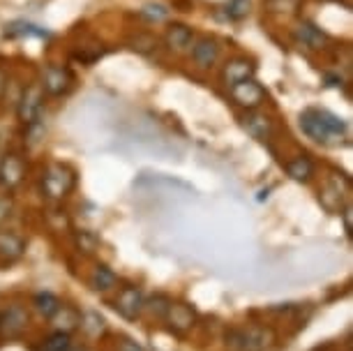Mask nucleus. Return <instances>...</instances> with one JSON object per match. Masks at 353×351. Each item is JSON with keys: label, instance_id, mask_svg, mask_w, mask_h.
<instances>
[{"label": "nucleus", "instance_id": "1", "mask_svg": "<svg viewBox=\"0 0 353 351\" xmlns=\"http://www.w3.org/2000/svg\"><path fill=\"white\" fill-rule=\"evenodd\" d=\"M301 130L319 143H335L346 134V123L328 109H305L301 114Z\"/></svg>", "mask_w": 353, "mask_h": 351}, {"label": "nucleus", "instance_id": "2", "mask_svg": "<svg viewBox=\"0 0 353 351\" xmlns=\"http://www.w3.org/2000/svg\"><path fill=\"white\" fill-rule=\"evenodd\" d=\"M272 340H275L272 330L259 328V326L238 328L226 335V342H229L231 347H236L238 351H265L272 344Z\"/></svg>", "mask_w": 353, "mask_h": 351}, {"label": "nucleus", "instance_id": "3", "mask_svg": "<svg viewBox=\"0 0 353 351\" xmlns=\"http://www.w3.org/2000/svg\"><path fill=\"white\" fill-rule=\"evenodd\" d=\"M42 109H44V90L39 83H30L28 88H23L21 97L17 102V116L26 128L35 125L42 116Z\"/></svg>", "mask_w": 353, "mask_h": 351}, {"label": "nucleus", "instance_id": "4", "mask_svg": "<svg viewBox=\"0 0 353 351\" xmlns=\"http://www.w3.org/2000/svg\"><path fill=\"white\" fill-rule=\"evenodd\" d=\"M74 188V174L63 164H51L42 176V190L49 199H65Z\"/></svg>", "mask_w": 353, "mask_h": 351}, {"label": "nucleus", "instance_id": "5", "mask_svg": "<svg viewBox=\"0 0 353 351\" xmlns=\"http://www.w3.org/2000/svg\"><path fill=\"white\" fill-rule=\"evenodd\" d=\"M229 95L238 107H243L248 111H254L265 102V88L256 81V79H248V81L231 86Z\"/></svg>", "mask_w": 353, "mask_h": 351}, {"label": "nucleus", "instance_id": "6", "mask_svg": "<svg viewBox=\"0 0 353 351\" xmlns=\"http://www.w3.org/2000/svg\"><path fill=\"white\" fill-rule=\"evenodd\" d=\"M26 326H28V312L21 305H10L0 314V337L3 340H17V337H21Z\"/></svg>", "mask_w": 353, "mask_h": 351}, {"label": "nucleus", "instance_id": "7", "mask_svg": "<svg viewBox=\"0 0 353 351\" xmlns=\"http://www.w3.org/2000/svg\"><path fill=\"white\" fill-rule=\"evenodd\" d=\"M72 72L63 65H46L44 68V74H42V90L49 92V95H63L72 88Z\"/></svg>", "mask_w": 353, "mask_h": 351}, {"label": "nucleus", "instance_id": "8", "mask_svg": "<svg viewBox=\"0 0 353 351\" xmlns=\"http://www.w3.org/2000/svg\"><path fill=\"white\" fill-rule=\"evenodd\" d=\"M190 56H192V61H194V65L199 70H212L215 68V63L219 61V42L212 37L196 39L190 49Z\"/></svg>", "mask_w": 353, "mask_h": 351}, {"label": "nucleus", "instance_id": "9", "mask_svg": "<svg viewBox=\"0 0 353 351\" xmlns=\"http://www.w3.org/2000/svg\"><path fill=\"white\" fill-rule=\"evenodd\" d=\"M164 44H166V49H169L171 54L185 56V54H190L192 44H194V32H192L190 26L173 23V26H169V30H166Z\"/></svg>", "mask_w": 353, "mask_h": 351}, {"label": "nucleus", "instance_id": "10", "mask_svg": "<svg viewBox=\"0 0 353 351\" xmlns=\"http://www.w3.org/2000/svg\"><path fill=\"white\" fill-rule=\"evenodd\" d=\"M113 305H116V310L125 319H137V317L141 314L145 301H143V294L137 287H125L121 294H118Z\"/></svg>", "mask_w": 353, "mask_h": 351}, {"label": "nucleus", "instance_id": "11", "mask_svg": "<svg viewBox=\"0 0 353 351\" xmlns=\"http://www.w3.org/2000/svg\"><path fill=\"white\" fill-rule=\"evenodd\" d=\"M254 72L256 68L252 65V61L248 58H233L224 65L222 70V81L226 88H231V86L241 83V81H248V79H254Z\"/></svg>", "mask_w": 353, "mask_h": 351}, {"label": "nucleus", "instance_id": "12", "mask_svg": "<svg viewBox=\"0 0 353 351\" xmlns=\"http://www.w3.org/2000/svg\"><path fill=\"white\" fill-rule=\"evenodd\" d=\"M23 176H26V167L21 157L14 153L5 155L3 162H0V185L8 190H14L23 181Z\"/></svg>", "mask_w": 353, "mask_h": 351}, {"label": "nucleus", "instance_id": "13", "mask_svg": "<svg viewBox=\"0 0 353 351\" xmlns=\"http://www.w3.org/2000/svg\"><path fill=\"white\" fill-rule=\"evenodd\" d=\"M164 319L169 321V326L173 330H178V333H185V330H190L194 326V312H192L188 305H183V303H176V305L169 303Z\"/></svg>", "mask_w": 353, "mask_h": 351}, {"label": "nucleus", "instance_id": "14", "mask_svg": "<svg viewBox=\"0 0 353 351\" xmlns=\"http://www.w3.org/2000/svg\"><path fill=\"white\" fill-rule=\"evenodd\" d=\"M296 37L301 39L305 46H310V49H323V46L328 44V35L310 21H301L296 26Z\"/></svg>", "mask_w": 353, "mask_h": 351}, {"label": "nucleus", "instance_id": "15", "mask_svg": "<svg viewBox=\"0 0 353 351\" xmlns=\"http://www.w3.org/2000/svg\"><path fill=\"white\" fill-rule=\"evenodd\" d=\"M26 243L21 236L12 234V231H0V259L3 261H17L23 254Z\"/></svg>", "mask_w": 353, "mask_h": 351}, {"label": "nucleus", "instance_id": "16", "mask_svg": "<svg viewBox=\"0 0 353 351\" xmlns=\"http://www.w3.org/2000/svg\"><path fill=\"white\" fill-rule=\"evenodd\" d=\"M243 125H245V130H248L252 137L261 139V141H268L270 134H272L270 118H265L261 114H254V111H250V114L243 118Z\"/></svg>", "mask_w": 353, "mask_h": 351}, {"label": "nucleus", "instance_id": "17", "mask_svg": "<svg viewBox=\"0 0 353 351\" xmlns=\"http://www.w3.org/2000/svg\"><path fill=\"white\" fill-rule=\"evenodd\" d=\"M286 174H289L293 181L298 183H307L312 176H314V164H312L310 157H293V160L286 164Z\"/></svg>", "mask_w": 353, "mask_h": 351}, {"label": "nucleus", "instance_id": "18", "mask_svg": "<svg viewBox=\"0 0 353 351\" xmlns=\"http://www.w3.org/2000/svg\"><path fill=\"white\" fill-rule=\"evenodd\" d=\"M32 305H35V310L42 317L51 319V317L58 312V308H61V301H58L53 294H49V291H42V294H37L32 298Z\"/></svg>", "mask_w": 353, "mask_h": 351}, {"label": "nucleus", "instance_id": "19", "mask_svg": "<svg viewBox=\"0 0 353 351\" xmlns=\"http://www.w3.org/2000/svg\"><path fill=\"white\" fill-rule=\"evenodd\" d=\"M90 284H92V289H97V291H109L111 287H116V275H113L111 268L97 266L90 275Z\"/></svg>", "mask_w": 353, "mask_h": 351}, {"label": "nucleus", "instance_id": "20", "mask_svg": "<svg viewBox=\"0 0 353 351\" xmlns=\"http://www.w3.org/2000/svg\"><path fill=\"white\" fill-rule=\"evenodd\" d=\"M5 35L8 37H49V32L44 28H39V26H32V23H26V21H14L10 26L8 30H5Z\"/></svg>", "mask_w": 353, "mask_h": 351}, {"label": "nucleus", "instance_id": "21", "mask_svg": "<svg viewBox=\"0 0 353 351\" xmlns=\"http://www.w3.org/2000/svg\"><path fill=\"white\" fill-rule=\"evenodd\" d=\"M42 351H70V333L56 330L53 335L46 337Z\"/></svg>", "mask_w": 353, "mask_h": 351}, {"label": "nucleus", "instance_id": "22", "mask_svg": "<svg viewBox=\"0 0 353 351\" xmlns=\"http://www.w3.org/2000/svg\"><path fill=\"white\" fill-rule=\"evenodd\" d=\"M250 14V0H229L226 5V17L233 19V21H241Z\"/></svg>", "mask_w": 353, "mask_h": 351}, {"label": "nucleus", "instance_id": "23", "mask_svg": "<svg viewBox=\"0 0 353 351\" xmlns=\"http://www.w3.org/2000/svg\"><path fill=\"white\" fill-rule=\"evenodd\" d=\"M141 17H145L148 21H162V19L169 17V10L164 5H145L141 10Z\"/></svg>", "mask_w": 353, "mask_h": 351}, {"label": "nucleus", "instance_id": "24", "mask_svg": "<svg viewBox=\"0 0 353 351\" xmlns=\"http://www.w3.org/2000/svg\"><path fill=\"white\" fill-rule=\"evenodd\" d=\"M118 351H143V349L139 347L137 342H130V340H125V342H121V347H118Z\"/></svg>", "mask_w": 353, "mask_h": 351}, {"label": "nucleus", "instance_id": "25", "mask_svg": "<svg viewBox=\"0 0 353 351\" xmlns=\"http://www.w3.org/2000/svg\"><path fill=\"white\" fill-rule=\"evenodd\" d=\"M8 210H10V201L8 199H0V220H5V217L10 215Z\"/></svg>", "mask_w": 353, "mask_h": 351}, {"label": "nucleus", "instance_id": "26", "mask_svg": "<svg viewBox=\"0 0 353 351\" xmlns=\"http://www.w3.org/2000/svg\"><path fill=\"white\" fill-rule=\"evenodd\" d=\"M5 88H8V74H5V72L0 70V97H3Z\"/></svg>", "mask_w": 353, "mask_h": 351}]
</instances>
